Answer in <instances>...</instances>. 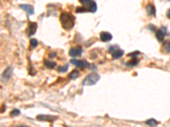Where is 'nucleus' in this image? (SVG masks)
Instances as JSON below:
<instances>
[{"label": "nucleus", "mask_w": 170, "mask_h": 127, "mask_svg": "<svg viewBox=\"0 0 170 127\" xmlns=\"http://www.w3.org/2000/svg\"><path fill=\"white\" fill-rule=\"evenodd\" d=\"M124 54V52L123 50H122V49H117V50L115 51V52H113L112 53V58L114 59H120L123 55Z\"/></svg>", "instance_id": "12"}, {"label": "nucleus", "mask_w": 170, "mask_h": 127, "mask_svg": "<svg viewBox=\"0 0 170 127\" xmlns=\"http://www.w3.org/2000/svg\"><path fill=\"white\" fill-rule=\"evenodd\" d=\"M139 63H140V60L137 58H133L132 60H130L128 63H126V65L129 66V67H134V66H136Z\"/></svg>", "instance_id": "16"}, {"label": "nucleus", "mask_w": 170, "mask_h": 127, "mask_svg": "<svg viewBox=\"0 0 170 127\" xmlns=\"http://www.w3.org/2000/svg\"><path fill=\"white\" fill-rule=\"evenodd\" d=\"M140 53L139 52V51H135V52H134V53H131L129 54V56H133V58H137V55L138 54H140Z\"/></svg>", "instance_id": "24"}, {"label": "nucleus", "mask_w": 170, "mask_h": 127, "mask_svg": "<svg viewBox=\"0 0 170 127\" xmlns=\"http://www.w3.org/2000/svg\"><path fill=\"white\" fill-rule=\"evenodd\" d=\"M146 12L150 16H155L156 14V8L152 4H148L146 6Z\"/></svg>", "instance_id": "11"}, {"label": "nucleus", "mask_w": 170, "mask_h": 127, "mask_svg": "<svg viewBox=\"0 0 170 127\" xmlns=\"http://www.w3.org/2000/svg\"><path fill=\"white\" fill-rule=\"evenodd\" d=\"M57 119L56 116H51L47 114H39L37 116V119L41 121H49V122H54Z\"/></svg>", "instance_id": "6"}, {"label": "nucleus", "mask_w": 170, "mask_h": 127, "mask_svg": "<svg viewBox=\"0 0 170 127\" xmlns=\"http://www.w3.org/2000/svg\"><path fill=\"white\" fill-rule=\"evenodd\" d=\"M43 64H44V65L48 69H54L56 66V64L54 63V62H52V61H50V60H44Z\"/></svg>", "instance_id": "18"}, {"label": "nucleus", "mask_w": 170, "mask_h": 127, "mask_svg": "<svg viewBox=\"0 0 170 127\" xmlns=\"http://www.w3.org/2000/svg\"><path fill=\"white\" fill-rule=\"evenodd\" d=\"M79 76H80V73H79L78 70H73L68 75V78H69L70 80H75V79H77Z\"/></svg>", "instance_id": "15"}, {"label": "nucleus", "mask_w": 170, "mask_h": 127, "mask_svg": "<svg viewBox=\"0 0 170 127\" xmlns=\"http://www.w3.org/2000/svg\"><path fill=\"white\" fill-rule=\"evenodd\" d=\"M100 38L102 42H110L112 39V35L109 32L102 31L100 35Z\"/></svg>", "instance_id": "10"}, {"label": "nucleus", "mask_w": 170, "mask_h": 127, "mask_svg": "<svg viewBox=\"0 0 170 127\" xmlns=\"http://www.w3.org/2000/svg\"><path fill=\"white\" fill-rule=\"evenodd\" d=\"M162 50H163L165 53H170V40H168V41H166L162 43Z\"/></svg>", "instance_id": "13"}, {"label": "nucleus", "mask_w": 170, "mask_h": 127, "mask_svg": "<svg viewBox=\"0 0 170 127\" xmlns=\"http://www.w3.org/2000/svg\"><path fill=\"white\" fill-rule=\"evenodd\" d=\"M20 114H21V111L19 109H14L10 112V116L11 117H15V116H18Z\"/></svg>", "instance_id": "21"}, {"label": "nucleus", "mask_w": 170, "mask_h": 127, "mask_svg": "<svg viewBox=\"0 0 170 127\" xmlns=\"http://www.w3.org/2000/svg\"><path fill=\"white\" fill-rule=\"evenodd\" d=\"M100 76L97 73H90L89 75L85 77V79L83 81V86H92V85H95L99 80H100Z\"/></svg>", "instance_id": "2"}, {"label": "nucleus", "mask_w": 170, "mask_h": 127, "mask_svg": "<svg viewBox=\"0 0 170 127\" xmlns=\"http://www.w3.org/2000/svg\"><path fill=\"white\" fill-rule=\"evenodd\" d=\"M167 17L170 19V9L168 10V12H167Z\"/></svg>", "instance_id": "26"}, {"label": "nucleus", "mask_w": 170, "mask_h": 127, "mask_svg": "<svg viewBox=\"0 0 170 127\" xmlns=\"http://www.w3.org/2000/svg\"><path fill=\"white\" fill-rule=\"evenodd\" d=\"M145 124L150 127H156L158 125V122L154 119H150L145 122Z\"/></svg>", "instance_id": "17"}, {"label": "nucleus", "mask_w": 170, "mask_h": 127, "mask_svg": "<svg viewBox=\"0 0 170 127\" xmlns=\"http://www.w3.org/2000/svg\"><path fill=\"white\" fill-rule=\"evenodd\" d=\"M60 20L62 27L66 31L72 30L75 25V17L70 13H62L60 16Z\"/></svg>", "instance_id": "1"}, {"label": "nucleus", "mask_w": 170, "mask_h": 127, "mask_svg": "<svg viewBox=\"0 0 170 127\" xmlns=\"http://www.w3.org/2000/svg\"><path fill=\"white\" fill-rule=\"evenodd\" d=\"M79 2L82 3L83 7H84L87 10V11L91 13L96 12L97 5L94 1H93V0H79Z\"/></svg>", "instance_id": "3"}, {"label": "nucleus", "mask_w": 170, "mask_h": 127, "mask_svg": "<svg viewBox=\"0 0 170 127\" xmlns=\"http://www.w3.org/2000/svg\"><path fill=\"white\" fill-rule=\"evenodd\" d=\"M11 76H12V68L8 67V68L5 69V70L2 74V79L4 80V81H9L10 79Z\"/></svg>", "instance_id": "9"}, {"label": "nucleus", "mask_w": 170, "mask_h": 127, "mask_svg": "<svg viewBox=\"0 0 170 127\" xmlns=\"http://www.w3.org/2000/svg\"><path fill=\"white\" fill-rule=\"evenodd\" d=\"M55 55H56V53H52L50 54V57H51V58H54Z\"/></svg>", "instance_id": "27"}, {"label": "nucleus", "mask_w": 170, "mask_h": 127, "mask_svg": "<svg viewBox=\"0 0 170 127\" xmlns=\"http://www.w3.org/2000/svg\"><path fill=\"white\" fill-rule=\"evenodd\" d=\"M20 8L22 9L24 11H26L28 15L34 14V8L30 4H20Z\"/></svg>", "instance_id": "8"}, {"label": "nucleus", "mask_w": 170, "mask_h": 127, "mask_svg": "<svg viewBox=\"0 0 170 127\" xmlns=\"http://www.w3.org/2000/svg\"><path fill=\"white\" fill-rule=\"evenodd\" d=\"M160 30H161V31L164 33V35H169V31H168L167 27H165V26H162Z\"/></svg>", "instance_id": "23"}, {"label": "nucleus", "mask_w": 170, "mask_h": 127, "mask_svg": "<svg viewBox=\"0 0 170 127\" xmlns=\"http://www.w3.org/2000/svg\"><path fill=\"white\" fill-rule=\"evenodd\" d=\"M18 127H26V126H18Z\"/></svg>", "instance_id": "28"}, {"label": "nucleus", "mask_w": 170, "mask_h": 127, "mask_svg": "<svg viewBox=\"0 0 170 127\" xmlns=\"http://www.w3.org/2000/svg\"><path fill=\"white\" fill-rule=\"evenodd\" d=\"M38 28V24L36 22H30V24L28 25L27 29H26V34L28 37H32V35H34L36 33Z\"/></svg>", "instance_id": "4"}, {"label": "nucleus", "mask_w": 170, "mask_h": 127, "mask_svg": "<svg viewBox=\"0 0 170 127\" xmlns=\"http://www.w3.org/2000/svg\"><path fill=\"white\" fill-rule=\"evenodd\" d=\"M169 1H170V0H169Z\"/></svg>", "instance_id": "29"}, {"label": "nucleus", "mask_w": 170, "mask_h": 127, "mask_svg": "<svg viewBox=\"0 0 170 127\" xmlns=\"http://www.w3.org/2000/svg\"><path fill=\"white\" fill-rule=\"evenodd\" d=\"M30 44H31V46H32V48H36L38 45H39V42H38V40H36V39H34V38H32V39H31V41H30Z\"/></svg>", "instance_id": "20"}, {"label": "nucleus", "mask_w": 170, "mask_h": 127, "mask_svg": "<svg viewBox=\"0 0 170 127\" xmlns=\"http://www.w3.org/2000/svg\"><path fill=\"white\" fill-rule=\"evenodd\" d=\"M76 12L77 13L87 12V10H86L84 7H78V8H77V10H76Z\"/></svg>", "instance_id": "22"}, {"label": "nucleus", "mask_w": 170, "mask_h": 127, "mask_svg": "<svg viewBox=\"0 0 170 127\" xmlns=\"http://www.w3.org/2000/svg\"><path fill=\"white\" fill-rule=\"evenodd\" d=\"M148 27H149V29H151V31H156V30H155V26H154V25H150Z\"/></svg>", "instance_id": "25"}, {"label": "nucleus", "mask_w": 170, "mask_h": 127, "mask_svg": "<svg viewBox=\"0 0 170 127\" xmlns=\"http://www.w3.org/2000/svg\"><path fill=\"white\" fill-rule=\"evenodd\" d=\"M68 64H65V65H61V66H59L58 67V71L60 73H64L67 70H68Z\"/></svg>", "instance_id": "19"}, {"label": "nucleus", "mask_w": 170, "mask_h": 127, "mask_svg": "<svg viewBox=\"0 0 170 127\" xmlns=\"http://www.w3.org/2000/svg\"><path fill=\"white\" fill-rule=\"evenodd\" d=\"M83 53V48L80 46H77L74 48H72L70 51H69V55L71 57H77V56H80Z\"/></svg>", "instance_id": "7"}, {"label": "nucleus", "mask_w": 170, "mask_h": 127, "mask_svg": "<svg viewBox=\"0 0 170 127\" xmlns=\"http://www.w3.org/2000/svg\"><path fill=\"white\" fill-rule=\"evenodd\" d=\"M71 63L74 64L75 66L78 67L79 69H84L85 67L89 66V64L85 60H78V59H71Z\"/></svg>", "instance_id": "5"}, {"label": "nucleus", "mask_w": 170, "mask_h": 127, "mask_svg": "<svg viewBox=\"0 0 170 127\" xmlns=\"http://www.w3.org/2000/svg\"><path fill=\"white\" fill-rule=\"evenodd\" d=\"M164 37H165L164 33H163V32H162L160 29L156 31V38H157V41H158L159 42H163V40H164Z\"/></svg>", "instance_id": "14"}]
</instances>
